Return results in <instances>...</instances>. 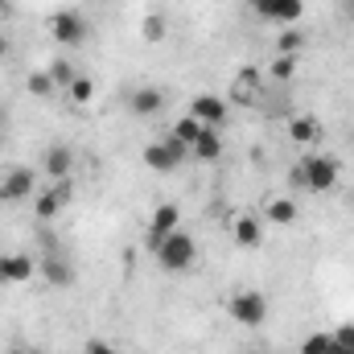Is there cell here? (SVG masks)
<instances>
[{
	"label": "cell",
	"instance_id": "8",
	"mask_svg": "<svg viewBox=\"0 0 354 354\" xmlns=\"http://www.w3.org/2000/svg\"><path fill=\"white\" fill-rule=\"evenodd\" d=\"M256 12L272 25H297L305 17V0H264Z\"/></svg>",
	"mask_w": 354,
	"mask_h": 354
},
{
	"label": "cell",
	"instance_id": "4",
	"mask_svg": "<svg viewBox=\"0 0 354 354\" xmlns=\"http://www.w3.org/2000/svg\"><path fill=\"white\" fill-rule=\"evenodd\" d=\"M185 145H177L174 136H165V140H157V145H145V165L149 169H157V174H174L177 165L185 161Z\"/></svg>",
	"mask_w": 354,
	"mask_h": 354
},
{
	"label": "cell",
	"instance_id": "16",
	"mask_svg": "<svg viewBox=\"0 0 354 354\" xmlns=\"http://www.w3.org/2000/svg\"><path fill=\"white\" fill-rule=\"evenodd\" d=\"M198 161H218L223 157V136H218V128H202V136L194 140V149H189Z\"/></svg>",
	"mask_w": 354,
	"mask_h": 354
},
{
	"label": "cell",
	"instance_id": "2",
	"mask_svg": "<svg viewBox=\"0 0 354 354\" xmlns=\"http://www.w3.org/2000/svg\"><path fill=\"white\" fill-rule=\"evenodd\" d=\"M153 256H157V264L165 268V272H174L177 276V272H189V268H194V260H198V243H194L189 231H174Z\"/></svg>",
	"mask_w": 354,
	"mask_h": 354
},
{
	"label": "cell",
	"instance_id": "18",
	"mask_svg": "<svg viewBox=\"0 0 354 354\" xmlns=\"http://www.w3.org/2000/svg\"><path fill=\"white\" fill-rule=\"evenodd\" d=\"M264 218L268 223H280V227L297 223V202H292V198H272L264 206Z\"/></svg>",
	"mask_w": 354,
	"mask_h": 354
},
{
	"label": "cell",
	"instance_id": "15",
	"mask_svg": "<svg viewBox=\"0 0 354 354\" xmlns=\"http://www.w3.org/2000/svg\"><path fill=\"white\" fill-rule=\"evenodd\" d=\"M128 107H132V115H157V111H165V95L157 87H140V91H132V99H128Z\"/></svg>",
	"mask_w": 354,
	"mask_h": 354
},
{
	"label": "cell",
	"instance_id": "28",
	"mask_svg": "<svg viewBox=\"0 0 354 354\" xmlns=\"http://www.w3.org/2000/svg\"><path fill=\"white\" fill-rule=\"evenodd\" d=\"M87 354H120L111 342H103V338H87Z\"/></svg>",
	"mask_w": 354,
	"mask_h": 354
},
{
	"label": "cell",
	"instance_id": "19",
	"mask_svg": "<svg viewBox=\"0 0 354 354\" xmlns=\"http://www.w3.org/2000/svg\"><path fill=\"white\" fill-rule=\"evenodd\" d=\"M202 128H206V124H202V120H194V115L185 111V115H181V120L174 124V132H169V136H174L177 145H185V149H194V140L202 136Z\"/></svg>",
	"mask_w": 354,
	"mask_h": 354
},
{
	"label": "cell",
	"instance_id": "22",
	"mask_svg": "<svg viewBox=\"0 0 354 354\" xmlns=\"http://www.w3.org/2000/svg\"><path fill=\"white\" fill-rule=\"evenodd\" d=\"M330 338H334V334H326V330H313V334L301 342V354H326V351H330Z\"/></svg>",
	"mask_w": 354,
	"mask_h": 354
},
{
	"label": "cell",
	"instance_id": "9",
	"mask_svg": "<svg viewBox=\"0 0 354 354\" xmlns=\"http://www.w3.org/2000/svg\"><path fill=\"white\" fill-rule=\"evenodd\" d=\"M189 115L202 120L206 128H223V124H227V99H218V95H198V99L189 103Z\"/></svg>",
	"mask_w": 354,
	"mask_h": 354
},
{
	"label": "cell",
	"instance_id": "14",
	"mask_svg": "<svg viewBox=\"0 0 354 354\" xmlns=\"http://www.w3.org/2000/svg\"><path fill=\"white\" fill-rule=\"evenodd\" d=\"M37 272H41L46 284H54V288H71V284H75V268L66 264L62 256H46V260L37 264Z\"/></svg>",
	"mask_w": 354,
	"mask_h": 354
},
{
	"label": "cell",
	"instance_id": "26",
	"mask_svg": "<svg viewBox=\"0 0 354 354\" xmlns=\"http://www.w3.org/2000/svg\"><path fill=\"white\" fill-rule=\"evenodd\" d=\"M50 79H54V87H71L79 75L71 71V62H54V66H50Z\"/></svg>",
	"mask_w": 354,
	"mask_h": 354
},
{
	"label": "cell",
	"instance_id": "3",
	"mask_svg": "<svg viewBox=\"0 0 354 354\" xmlns=\"http://www.w3.org/2000/svg\"><path fill=\"white\" fill-rule=\"evenodd\" d=\"M227 309H231V317H235L243 330H256V326H264V322H268V297H264V292H256V288L235 292Z\"/></svg>",
	"mask_w": 354,
	"mask_h": 354
},
{
	"label": "cell",
	"instance_id": "1",
	"mask_svg": "<svg viewBox=\"0 0 354 354\" xmlns=\"http://www.w3.org/2000/svg\"><path fill=\"white\" fill-rule=\"evenodd\" d=\"M338 177H342L338 157H326V153H309V157L292 169V181H297V185H305L309 194H326V189H334V185H338Z\"/></svg>",
	"mask_w": 354,
	"mask_h": 354
},
{
	"label": "cell",
	"instance_id": "24",
	"mask_svg": "<svg viewBox=\"0 0 354 354\" xmlns=\"http://www.w3.org/2000/svg\"><path fill=\"white\" fill-rule=\"evenodd\" d=\"M25 87H29V95H54V79H50V71H33Z\"/></svg>",
	"mask_w": 354,
	"mask_h": 354
},
{
	"label": "cell",
	"instance_id": "31",
	"mask_svg": "<svg viewBox=\"0 0 354 354\" xmlns=\"http://www.w3.org/2000/svg\"><path fill=\"white\" fill-rule=\"evenodd\" d=\"M4 50H8V46H4V37H0V58H4Z\"/></svg>",
	"mask_w": 354,
	"mask_h": 354
},
{
	"label": "cell",
	"instance_id": "34",
	"mask_svg": "<svg viewBox=\"0 0 354 354\" xmlns=\"http://www.w3.org/2000/svg\"><path fill=\"white\" fill-rule=\"evenodd\" d=\"M0 4H4V0H0Z\"/></svg>",
	"mask_w": 354,
	"mask_h": 354
},
{
	"label": "cell",
	"instance_id": "27",
	"mask_svg": "<svg viewBox=\"0 0 354 354\" xmlns=\"http://www.w3.org/2000/svg\"><path fill=\"white\" fill-rule=\"evenodd\" d=\"M334 342H342V346H351L354 351V322H342V326L334 330Z\"/></svg>",
	"mask_w": 354,
	"mask_h": 354
},
{
	"label": "cell",
	"instance_id": "25",
	"mask_svg": "<svg viewBox=\"0 0 354 354\" xmlns=\"http://www.w3.org/2000/svg\"><path fill=\"white\" fill-rule=\"evenodd\" d=\"M292 71H297V58H284V54H276L268 75H272V79H292Z\"/></svg>",
	"mask_w": 354,
	"mask_h": 354
},
{
	"label": "cell",
	"instance_id": "32",
	"mask_svg": "<svg viewBox=\"0 0 354 354\" xmlns=\"http://www.w3.org/2000/svg\"><path fill=\"white\" fill-rule=\"evenodd\" d=\"M248 4H252V8H260V4H264V0H248Z\"/></svg>",
	"mask_w": 354,
	"mask_h": 354
},
{
	"label": "cell",
	"instance_id": "30",
	"mask_svg": "<svg viewBox=\"0 0 354 354\" xmlns=\"http://www.w3.org/2000/svg\"><path fill=\"white\" fill-rule=\"evenodd\" d=\"M4 354H29V351H21V346H8V351H4Z\"/></svg>",
	"mask_w": 354,
	"mask_h": 354
},
{
	"label": "cell",
	"instance_id": "11",
	"mask_svg": "<svg viewBox=\"0 0 354 354\" xmlns=\"http://www.w3.org/2000/svg\"><path fill=\"white\" fill-rule=\"evenodd\" d=\"M37 276V264L25 256V252H12V256H0V284H25Z\"/></svg>",
	"mask_w": 354,
	"mask_h": 354
},
{
	"label": "cell",
	"instance_id": "5",
	"mask_svg": "<svg viewBox=\"0 0 354 354\" xmlns=\"http://www.w3.org/2000/svg\"><path fill=\"white\" fill-rule=\"evenodd\" d=\"M174 231H181V210H177L174 202H161L153 210V223H149V252H157Z\"/></svg>",
	"mask_w": 354,
	"mask_h": 354
},
{
	"label": "cell",
	"instance_id": "10",
	"mask_svg": "<svg viewBox=\"0 0 354 354\" xmlns=\"http://www.w3.org/2000/svg\"><path fill=\"white\" fill-rule=\"evenodd\" d=\"M41 169H46V181H66L71 169H75V153H71L66 145H46Z\"/></svg>",
	"mask_w": 354,
	"mask_h": 354
},
{
	"label": "cell",
	"instance_id": "33",
	"mask_svg": "<svg viewBox=\"0 0 354 354\" xmlns=\"http://www.w3.org/2000/svg\"><path fill=\"white\" fill-rule=\"evenodd\" d=\"M29 354H41V351H29Z\"/></svg>",
	"mask_w": 354,
	"mask_h": 354
},
{
	"label": "cell",
	"instance_id": "23",
	"mask_svg": "<svg viewBox=\"0 0 354 354\" xmlns=\"http://www.w3.org/2000/svg\"><path fill=\"white\" fill-rule=\"evenodd\" d=\"M71 99H75V103H79V107H83V103H91V99H95V83H91L87 75H79V79H75V83H71Z\"/></svg>",
	"mask_w": 354,
	"mask_h": 354
},
{
	"label": "cell",
	"instance_id": "29",
	"mask_svg": "<svg viewBox=\"0 0 354 354\" xmlns=\"http://www.w3.org/2000/svg\"><path fill=\"white\" fill-rule=\"evenodd\" d=\"M326 354H354V351H351V346H342V342H334V338H330V351H326Z\"/></svg>",
	"mask_w": 354,
	"mask_h": 354
},
{
	"label": "cell",
	"instance_id": "6",
	"mask_svg": "<svg viewBox=\"0 0 354 354\" xmlns=\"http://www.w3.org/2000/svg\"><path fill=\"white\" fill-rule=\"evenodd\" d=\"M50 33H54V41H62V46H79V41L87 37V21H83L79 12H71V8H58V12L50 17Z\"/></svg>",
	"mask_w": 354,
	"mask_h": 354
},
{
	"label": "cell",
	"instance_id": "7",
	"mask_svg": "<svg viewBox=\"0 0 354 354\" xmlns=\"http://www.w3.org/2000/svg\"><path fill=\"white\" fill-rule=\"evenodd\" d=\"M37 189V174L29 169V165H17L12 174L0 181V202H21V198H29Z\"/></svg>",
	"mask_w": 354,
	"mask_h": 354
},
{
	"label": "cell",
	"instance_id": "20",
	"mask_svg": "<svg viewBox=\"0 0 354 354\" xmlns=\"http://www.w3.org/2000/svg\"><path fill=\"white\" fill-rule=\"evenodd\" d=\"M165 33H169L165 17H161V12H145V21H140V37H145L149 46H161V41H165Z\"/></svg>",
	"mask_w": 354,
	"mask_h": 354
},
{
	"label": "cell",
	"instance_id": "13",
	"mask_svg": "<svg viewBox=\"0 0 354 354\" xmlns=\"http://www.w3.org/2000/svg\"><path fill=\"white\" fill-rule=\"evenodd\" d=\"M288 140L301 145V149L322 145V124H317L313 115H292V120H288Z\"/></svg>",
	"mask_w": 354,
	"mask_h": 354
},
{
	"label": "cell",
	"instance_id": "17",
	"mask_svg": "<svg viewBox=\"0 0 354 354\" xmlns=\"http://www.w3.org/2000/svg\"><path fill=\"white\" fill-rule=\"evenodd\" d=\"M235 243H239V248H248V252H252V248H260V243H264V227H260V218L243 214V218L235 223Z\"/></svg>",
	"mask_w": 354,
	"mask_h": 354
},
{
	"label": "cell",
	"instance_id": "12",
	"mask_svg": "<svg viewBox=\"0 0 354 354\" xmlns=\"http://www.w3.org/2000/svg\"><path fill=\"white\" fill-rule=\"evenodd\" d=\"M66 202H71V177H66V181H54V185L37 198V218H54V214H62Z\"/></svg>",
	"mask_w": 354,
	"mask_h": 354
},
{
	"label": "cell",
	"instance_id": "21",
	"mask_svg": "<svg viewBox=\"0 0 354 354\" xmlns=\"http://www.w3.org/2000/svg\"><path fill=\"white\" fill-rule=\"evenodd\" d=\"M305 50V33L297 29V25H288L280 37H276V54H284V58H297Z\"/></svg>",
	"mask_w": 354,
	"mask_h": 354
}]
</instances>
